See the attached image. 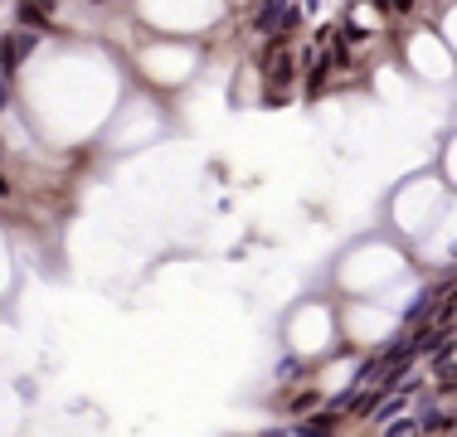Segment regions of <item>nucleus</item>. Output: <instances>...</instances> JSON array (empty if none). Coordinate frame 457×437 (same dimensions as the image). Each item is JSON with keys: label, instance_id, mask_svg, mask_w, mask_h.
<instances>
[{"label": "nucleus", "instance_id": "1", "mask_svg": "<svg viewBox=\"0 0 457 437\" xmlns=\"http://www.w3.org/2000/svg\"><path fill=\"white\" fill-rule=\"evenodd\" d=\"M29 49H34V29H29V34H5V39H0V68L15 73V68L29 59Z\"/></svg>", "mask_w": 457, "mask_h": 437}, {"label": "nucleus", "instance_id": "2", "mask_svg": "<svg viewBox=\"0 0 457 437\" xmlns=\"http://www.w3.org/2000/svg\"><path fill=\"white\" fill-rule=\"evenodd\" d=\"M20 24H29V29H49V15H44V5H34V0H20Z\"/></svg>", "mask_w": 457, "mask_h": 437}, {"label": "nucleus", "instance_id": "3", "mask_svg": "<svg viewBox=\"0 0 457 437\" xmlns=\"http://www.w3.org/2000/svg\"><path fill=\"white\" fill-rule=\"evenodd\" d=\"M273 83H277V88H287V83H292V64H287V59H277V64H273Z\"/></svg>", "mask_w": 457, "mask_h": 437}, {"label": "nucleus", "instance_id": "4", "mask_svg": "<svg viewBox=\"0 0 457 437\" xmlns=\"http://www.w3.org/2000/svg\"><path fill=\"white\" fill-rule=\"evenodd\" d=\"M0 73H5V68H0ZM5 103H10V88H5V78H0V108H5Z\"/></svg>", "mask_w": 457, "mask_h": 437}, {"label": "nucleus", "instance_id": "5", "mask_svg": "<svg viewBox=\"0 0 457 437\" xmlns=\"http://www.w3.org/2000/svg\"><path fill=\"white\" fill-rule=\"evenodd\" d=\"M0 195H10V180H5V175H0Z\"/></svg>", "mask_w": 457, "mask_h": 437}]
</instances>
